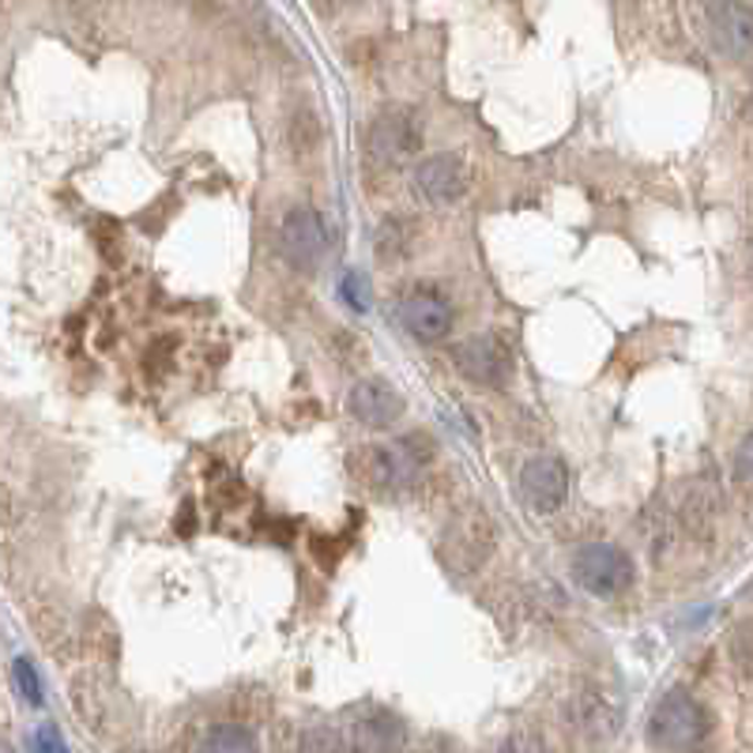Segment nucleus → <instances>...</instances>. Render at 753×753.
Returning a JSON list of instances; mask_svg holds the SVG:
<instances>
[{
  "label": "nucleus",
  "instance_id": "obj_1",
  "mask_svg": "<svg viewBox=\"0 0 753 753\" xmlns=\"http://www.w3.org/2000/svg\"><path fill=\"white\" fill-rule=\"evenodd\" d=\"M572 577H577V584L584 588L588 595H595V600H614V595H621L633 584L637 569L618 543L592 539V543H584L572 554Z\"/></svg>",
  "mask_w": 753,
  "mask_h": 753
},
{
  "label": "nucleus",
  "instance_id": "obj_2",
  "mask_svg": "<svg viewBox=\"0 0 753 753\" xmlns=\"http://www.w3.org/2000/svg\"><path fill=\"white\" fill-rule=\"evenodd\" d=\"M708 735V712L682 690H670L652 712L649 739L667 753L693 750Z\"/></svg>",
  "mask_w": 753,
  "mask_h": 753
},
{
  "label": "nucleus",
  "instance_id": "obj_3",
  "mask_svg": "<svg viewBox=\"0 0 753 753\" xmlns=\"http://www.w3.org/2000/svg\"><path fill=\"white\" fill-rule=\"evenodd\" d=\"M494 551V520L482 509H464L441 531V561L453 572L468 577Z\"/></svg>",
  "mask_w": 753,
  "mask_h": 753
},
{
  "label": "nucleus",
  "instance_id": "obj_4",
  "mask_svg": "<svg viewBox=\"0 0 753 753\" xmlns=\"http://www.w3.org/2000/svg\"><path fill=\"white\" fill-rule=\"evenodd\" d=\"M280 249L294 268H317L329 252V231H324V219L317 215V208L298 203L283 215L280 223Z\"/></svg>",
  "mask_w": 753,
  "mask_h": 753
},
{
  "label": "nucleus",
  "instance_id": "obj_5",
  "mask_svg": "<svg viewBox=\"0 0 753 753\" xmlns=\"http://www.w3.org/2000/svg\"><path fill=\"white\" fill-rule=\"evenodd\" d=\"M355 471L362 482H370L376 490H404L419 474V456L407 453V445H370L355 453Z\"/></svg>",
  "mask_w": 753,
  "mask_h": 753
},
{
  "label": "nucleus",
  "instance_id": "obj_6",
  "mask_svg": "<svg viewBox=\"0 0 753 753\" xmlns=\"http://www.w3.org/2000/svg\"><path fill=\"white\" fill-rule=\"evenodd\" d=\"M565 494H569V471L558 456H535V460L523 464L520 471V497L531 513L539 517H551L561 509Z\"/></svg>",
  "mask_w": 753,
  "mask_h": 753
},
{
  "label": "nucleus",
  "instance_id": "obj_7",
  "mask_svg": "<svg viewBox=\"0 0 753 753\" xmlns=\"http://www.w3.org/2000/svg\"><path fill=\"white\" fill-rule=\"evenodd\" d=\"M419 151V128L404 110H384L370 125V159L381 166H399Z\"/></svg>",
  "mask_w": 753,
  "mask_h": 753
},
{
  "label": "nucleus",
  "instance_id": "obj_8",
  "mask_svg": "<svg viewBox=\"0 0 753 753\" xmlns=\"http://www.w3.org/2000/svg\"><path fill=\"white\" fill-rule=\"evenodd\" d=\"M399 321H404V329L411 332L415 340L437 343L453 332V306L433 291H415V294H407L404 306H399Z\"/></svg>",
  "mask_w": 753,
  "mask_h": 753
},
{
  "label": "nucleus",
  "instance_id": "obj_9",
  "mask_svg": "<svg viewBox=\"0 0 753 753\" xmlns=\"http://www.w3.org/2000/svg\"><path fill=\"white\" fill-rule=\"evenodd\" d=\"M347 407L358 422L373 425V430H384V425H392L399 415H404V399H399V392L392 388L388 381H381V376H366V381H358L347 396Z\"/></svg>",
  "mask_w": 753,
  "mask_h": 753
},
{
  "label": "nucleus",
  "instance_id": "obj_10",
  "mask_svg": "<svg viewBox=\"0 0 753 753\" xmlns=\"http://www.w3.org/2000/svg\"><path fill=\"white\" fill-rule=\"evenodd\" d=\"M407 727L399 716L376 708L370 716H358L350 727V750L355 753H404Z\"/></svg>",
  "mask_w": 753,
  "mask_h": 753
},
{
  "label": "nucleus",
  "instance_id": "obj_11",
  "mask_svg": "<svg viewBox=\"0 0 753 753\" xmlns=\"http://www.w3.org/2000/svg\"><path fill=\"white\" fill-rule=\"evenodd\" d=\"M415 185H419V193L430 203H437V208L456 203L464 196V188H468V182H464V166L456 159H448V155H430V159H422L419 170H415Z\"/></svg>",
  "mask_w": 753,
  "mask_h": 753
},
{
  "label": "nucleus",
  "instance_id": "obj_12",
  "mask_svg": "<svg viewBox=\"0 0 753 753\" xmlns=\"http://www.w3.org/2000/svg\"><path fill=\"white\" fill-rule=\"evenodd\" d=\"M708 20L719 35V46L727 53H735L739 61L750 57V42H753V8L750 4H712Z\"/></svg>",
  "mask_w": 753,
  "mask_h": 753
},
{
  "label": "nucleus",
  "instance_id": "obj_13",
  "mask_svg": "<svg viewBox=\"0 0 753 753\" xmlns=\"http://www.w3.org/2000/svg\"><path fill=\"white\" fill-rule=\"evenodd\" d=\"M456 366L479 384H502L505 373H509V362H505L502 347H497L494 340H486V335L460 343V350H456Z\"/></svg>",
  "mask_w": 753,
  "mask_h": 753
},
{
  "label": "nucleus",
  "instance_id": "obj_14",
  "mask_svg": "<svg viewBox=\"0 0 753 753\" xmlns=\"http://www.w3.org/2000/svg\"><path fill=\"white\" fill-rule=\"evenodd\" d=\"M193 753H257V739L252 731L237 724H223V727H211L200 742H196Z\"/></svg>",
  "mask_w": 753,
  "mask_h": 753
},
{
  "label": "nucleus",
  "instance_id": "obj_15",
  "mask_svg": "<svg viewBox=\"0 0 753 753\" xmlns=\"http://www.w3.org/2000/svg\"><path fill=\"white\" fill-rule=\"evenodd\" d=\"M301 753H347V742H343V735L335 731V727L329 724H317L309 727L306 735H301Z\"/></svg>",
  "mask_w": 753,
  "mask_h": 753
},
{
  "label": "nucleus",
  "instance_id": "obj_16",
  "mask_svg": "<svg viewBox=\"0 0 753 753\" xmlns=\"http://www.w3.org/2000/svg\"><path fill=\"white\" fill-rule=\"evenodd\" d=\"M12 678H15V690L23 693V701H27V705H42V678H38L35 663H30V659H15Z\"/></svg>",
  "mask_w": 753,
  "mask_h": 753
},
{
  "label": "nucleus",
  "instance_id": "obj_17",
  "mask_svg": "<svg viewBox=\"0 0 753 753\" xmlns=\"http://www.w3.org/2000/svg\"><path fill=\"white\" fill-rule=\"evenodd\" d=\"M340 294L347 298V306L355 309V313H366L370 309V283H366L362 272H347L340 280Z\"/></svg>",
  "mask_w": 753,
  "mask_h": 753
},
{
  "label": "nucleus",
  "instance_id": "obj_18",
  "mask_svg": "<svg viewBox=\"0 0 753 753\" xmlns=\"http://www.w3.org/2000/svg\"><path fill=\"white\" fill-rule=\"evenodd\" d=\"M30 753H69V746H64L61 731L53 724H42L30 735Z\"/></svg>",
  "mask_w": 753,
  "mask_h": 753
},
{
  "label": "nucleus",
  "instance_id": "obj_19",
  "mask_svg": "<svg viewBox=\"0 0 753 753\" xmlns=\"http://www.w3.org/2000/svg\"><path fill=\"white\" fill-rule=\"evenodd\" d=\"M739 482L742 486H750V437L739 445Z\"/></svg>",
  "mask_w": 753,
  "mask_h": 753
},
{
  "label": "nucleus",
  "instance_id": "obj_20",
  "mask_svg": "<svg viewBox=\"0 0 753 753\" xmlns=\"http://www.w3.org/2000/svg\"><path fill=\"white\" fill-rule=\"evenodd\" d=\"M0 753H12V750H8V746H0Z\"/></svg>",
  "mask_w": 753,
  "mask_h": 753
}]
</instances>
